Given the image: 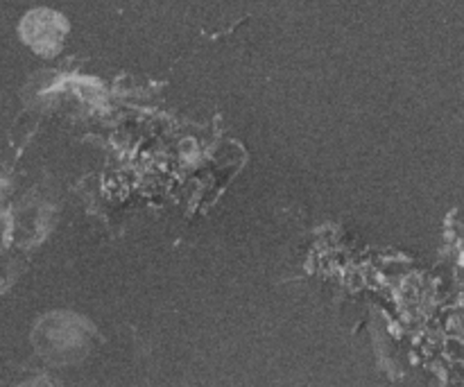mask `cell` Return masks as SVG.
Here are the masks:
<instances>
[{
    "mask_svg": "<svg viewBox=\"0 0 464 387\" xmlns=\"http://www.w3.org/2000/svg\"><path fill=\"white\" fill-rule=\"evenodd\" d=\"M68 23L62 14L50 9H34L21 21V39L39 54H54L62 48Z\"/></svg>",
    "mask_w": 464,
    "mask_h": 387,
    "instance_id": "cell-1",
    "label": "cell"
},
{
    "mask_svg": "<svg viewBox=\"0 0 464 387\" xmlns=\"http://www.w3.org/2000/svg\"><path fill=\"white\" fill-rule=\"evenodd\" d=\"M3 198H5V181L3 177H0V204H3Z\"/></svg>",
    "mask_w": 464,
    "mask_h": 387,
    "instance_id": "cell-2",
    "label": "cell"
},
{
    "mask_svg": "<svg viewBox=\"0 0 464 387\" xmlns=\"http://www.w3.org/2000/svg\"><path fill=\"white\" fill-rule=\"evenodd\" d=\"M462 266H464V254H462Z\"/></svg>",
    "mask_w": 464,
    "mask_h": 387,
    "instance_id": "cell-3",
    "label": "cell"
}]
</instances>
